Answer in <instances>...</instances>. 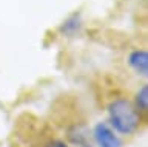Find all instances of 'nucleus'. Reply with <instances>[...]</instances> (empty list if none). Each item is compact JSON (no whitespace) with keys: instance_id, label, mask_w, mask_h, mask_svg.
<instances>
[{"instance_id":"nucleus-1","label":"nucleus","mask_w":148,"mask_h":147,"mask_svg":"<svg viewBox=\"0 0 148 147\" xmlns=\"http://www.w3.org/2000/svg\"><path fill=\"white\" fill-rule=\"evenodd\" d=\"M108 126L116 133L133 135L139 130L142 124V116L134 107V104L127 98H116L108 104Z\"/></svg>"},{"instance_id":"nucleus-2","label":"nucleus","mask_w":148,"mask_h":147,"mask_svg":"<svg viewBox=\"0 0 148 147\" xmlns=\"http://www.w3.org/2000/svg\"><path fill=\"white\" fill-rule=\"evenodd\" d=\"M92 136L99 147H122L123 142L120 136L106 122H97L92 127Z\"/></svg>"},{"instance_id":"nucleus-3","label":"nucleus","mask_w":148,"mask_h":147,"mask_svg":"<svg viewBox=\"0 0 148 147\" xmlns=\"http://www.w3.org/2000/svg\"><path fill=\"white\" fill-rule=\"evenodd\" d=\"M128 65L137 73L139 76L147 77L148 75V53L147 50H133L128 54Z\"/></svg>"},{"instance_id":"nucleus-4","label":"nucleus","mask_w":148,"mask_h":147,"mask_svg":"<svg viewBox=\"0 0 148 147\" xmlns=\"http://www.w3.org/2000/svg\"><path fill=\"white\" fill-rule=\"evenodd\" d=\"M134 107L137 108L139 113H147L148 110V85L143 84L140 88L136 91V96H134Z\"/></svg>"},{"instance_id":"nucleus-5","label":"nucleus","mask_w":148,"mask_h":147,"mask_svg":"<svg viewBox=\"0 0 148 147\" xmlns=\"http://www.w3.org/2000/svg\"><path fill=\"white\" fill-rule=\"evenodd\" d=\"M68 139L73 142L74 146H80L83 142H86V130L82 126H73L68 130Z\"/></svg>"},{"instance_id":"nucleus-6","label":"nucleus","mask_w":148,"mask_h":147,"mask_svg":"<svg viewBox=\"0 0 148 147\" xmlns=\"http://www.w3.org/2000/svg\"><path fill=\"white\" fill-rule=\"evenodd\" d=\"M79 28H80V19L77 14H74L63 22V25L60 26V31L63 34H74L76 31H79Z\"/></svg>"},{"instance_id":"nucleus-7","label":"nucleus","mask_w":148,"mask_h":147,"mask_svg":"<svg viewBox=\"0 0 148 147\" xmlns=\"http://www.w3.org/2000/svg\"><path fill=\"white\" fill-rule=\"evenodd\" d=\"M43 147H69V144L65 142L63 139H59V138H51L45 142Z\"/></svg>"},{"instance_id":"nucleus-8","label":"nucleus","mask_w":148,"mask_h":147,"mask_svg":"<svg viewBox=\"0 0 148 147\" xmlns=\"http://www.w3.org/2000/svg\"><path fill=\"white\" fill-rule=\"evenodd\" d=\"M79 147H92V146H91L90 142L86 141V142H83V144H80V146H79Z\"/></svg>"}]
</instances>
